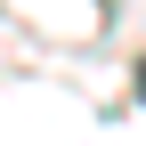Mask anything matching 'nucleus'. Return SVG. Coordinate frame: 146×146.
Returning a JSON list of instances; mask_svg holds the SVG:
<instances>
[{
	"instance_id": "obj_1",
	"label": "nucleus",
	"mask_w": 146,
	"mask_h": 146,
	"mask_svg": "<svg viewBox=\"0 0 146 146\" xmlns=\"http://www.w3.org/2000/svg\"><path fill=\"white\" fill-rule=\"evenodd\" d=\"M138 89H146V81H138Z\"/></svg>"
}]
</instances>
